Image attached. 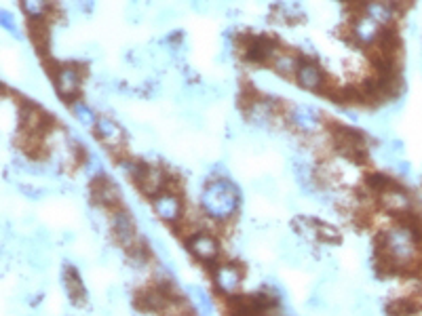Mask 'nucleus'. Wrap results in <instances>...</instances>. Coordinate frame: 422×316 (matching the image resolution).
I'll list each match as a JSON object with an SVG mask.
<instances>
[{"label": "nucleus", "instance_id": "obj_1", "mask_svg": "<svg viewBox=\"0 0 422 316\" xmlns=\"http://www.w3.org/2000/svg\"><path fill=\"white\" fill-rule=\"evenodd\" d=\"M201 213L214 224H228L237 218L241 206V190L228 177L207 179L201 198Z\"/></svg>", "mask_w": 422, "mask_h": 316}, {"label": "nucleus", "instance_id": "obj_2", "mask_svg": "<svg viewBox=\"0 0 422 316\" xmlns=\"http://www.w3.org/2000/svg\"><path fill=\"white\" fill-rule=\"evenodd\" d=\"M334 129L330 131L334 148L349 158L353 165H365L368 163V137L363 131L347 125H332Z\"/></svg>", "mask_w": 422, "mask_h": 316}, {"label": "nucleus", "instance_id": "obj_3", "mask_svg": "<svg viewBox=\"0 0 422 316\" xmlns=\"http://www.w3.org/2000/svg\"><path fill=\"white\" fill-rule=\"evenodd\" d=\"M49 74L53 78V86L57 95L66 101L72 103L78 99L82 82H85V66L78 61H66V63H55L49 68Z\"/></svg>", "mask_w": 422, "mask_h": 316}, {"label": "nucleus", "instance_id": "obj_4", "mask_svg": "<svg viewBox=\"0 0 422 316\" xmlns=\"http://www.w3.org/2000/svg\"><path fill=\"white\" fill-rule=\"evenodd\" d=\"M235 43L241 47L243 61L252 66H270V59L281 49L279 43L266 34H245L235 38Z\"/></svg>", "mask_w": 422, "mask_h": 316}, {"label": "nucleus", "instance_id": "obj_5", "mask_svg": "<svg viewBox=\"0 0 422 316\" xmlns=\"http://www.w3.org/2000/svg\"><path fill=\"white\" fill-rule=\"evenodd\" d=\"M285 121L291 125L300 135H319L326 127V119L319 108L308 103H293L285 110Z\"/></svg>", "mask_w": 422, "mask_h": 316}, {"label": "nucleus", "instance_id": "obj_6", "mask_svg": "<svg viewBox=\"0 0 422 316\" xmlns=\"http://www.w3.org/2000/svg\"><path fill=\"white\" fill-rule=\"evenodd\" d=\"M209 270H211V280H214V287L220 295L231 297L241 291L245 274L237 262H224V264L216 262Z\"/></svg>", "mask_w": 422, "mask_h": 316}, {"label": "nucleus", "instance_id": "obj_7", "mask_svg": "<svg viewBox=\"0 0 422 316\" xmlns=\"http://www.w3.org/2000/svg\"><path fill=\"white\" fill-rule=\"evenodd\" d=\"M150 204H152V213L165 224L175 226V224H180L184 220V200L171 188H167V190L159 192L157 196H152Z\"/></svg>", "mask_w": 422, "mask_h": 316}, {"label": "nucleus", "instance_id": "obj_8", "mask_svg": "<svg viewBox=\"0 0 422 316\" xmlns=\"http://www.w3.org/2000/svg\"><path fill=\"white\" fill-rule=\"evenodd\" d=\"M186 247H188V253H190L196 262H201L203 266H207V268L214 266V264L218 262L220 253H222L220 241H218L214 234L203 232V230L192 232V234L186 239Z\"/></svg>", "mask_w": 422, "mask_h": 316}, {"label": "nucleus", "instance_id": "obj_9", "mask_svg": "<svg viewBox=\"0 0 422 316\" xmlns=\"http://www.w3.org/2000/svg\"><path fill=\"white\" fill-rule=\"evenodd\" d=\"M298 86H302L304 91H310V93H323V89L328 86V76L323 72V68L319 66V61L312 59V57H306L302 55V61H300V68L296 72V78Z\"/></svg>", "mask_w": 422, "mask_h": 316}, {"label": "nucleus", "instance_id": "obj_10", "mask_svg": "<svg viewBox=\"0 0 422 316\" xmlns=\"http://www.w3.org/2000/svg\"><path fill=\"white\" fill-rule=\"evenodd\" d=\"M110 232L115 236V241L123 247V249H129L138 239V228H136V222L129 213V209L125 206H117L110 211Z\"/></svg>", "mask_w": 422, "mask_h": 316}, {"label": "nucleus", "instance_id": "obj_11", "mask_svg": "<svg viewBox=\"0 0 422 316\" xmlns=\"http://www.w3.org/2000/svg\"><path fill=\"white\" fill-rule=\"evenodd\" d=\"M91 200H93V204H97L99 209H106V211H112V209L121 206V202H123L119 186L106 175L91 179Z\"/></svg>", "mask_w": 422, "mask_h": 316}, {"label": "nucleus", "instance_id": "obj_12", "mask_svg": "<svg viewBox=\"0 0 422 316\" xmlns=\"http://www.w3.org/2000/svg\"><path fill=\"white\" fill-rule=\"evenodd\" d=\"M93 133L110 152H117V150L125 148V129L110 116L101 114L97 119L95 127H93Z\"/></svg>", "mask_w": 422, "mask_h": 316}, {"label": "nucleus", "instance_id": "obj_13", "mask_svg": "<svg viewBox=\"0 0 422 316\" xmlns=\"http://www.w3.org/2000/svg\"><path fill=\"white\" fill-rule=\"evenodd\" d=\"M380 32H382V26H378L374 20H370V17L363 15V13L355 15L353 22H351V26H349V36H351V40H353L355 45H359V47H365V49H370V47L376 45Z\"/></svg>", "mask_w": 422, "mask_h": 316}, {"label": "nucleus", "instance_id": "obj_14", "mask_svg": "<svg viewBox=\"0 0 422 316\" xmlns=\"http://www.w3.org/2000/svg\"><path fill=\"white\" fill-rule=\"evenodd\" d=\"M133 306L140 312H171V301L169 297L157 287H146L144 291H140L133 299Z\"/></svg>", "mask_w": 422, "mask_h": 316}, {"label": "nucleus", "instance_id": "obj_15", "mask_svg": "<svg viewBox=\"0 0 422 316\" xmlns=\"http://www.w3.org/2000/svg\"><path fill=\"white\" fill-rule=\"evenodd\" d=\"M61 285H64V289H66L70 301H72L76 308H80V306L87 303L89 293H87V289H85V285H82V280H80V272L76 270V266H72V264H66V266H64Z\"/></svg>", "mask_w": 422, "mask_h": 316}, {"label": "nucleus", "instance_id": "obj_16", "mask_svg": "<svg viewBox=\"0 0 422 316\" xmlns=\"http://www.w3.org/2000/svg\"><path fill=\"white\" fill-rule=\"evenodd\" d=\"M397 9L399 7H395L391 3H384V0H363V3H361V13L368 15L370 20H374L382 28H388V26L395 24Z\"/></svg>", "mask_w": 422, "mask_h": 316}, {"label": "nucleus", "instance_id": "obj_17", "mask_svg": "<svg viewBox=\"0 0 422 316\" xmlns=\"http://www.w3.org/2000/svg\"><path fill=\"white\" fill-rule=\"evenodd\" d=\"M300 61H302V53H293V51H287V49H279L275 53V57L270 59V70L281 76L283 80H293L296 78V72L300 68Z\"/></svg>", "mask_w": 422, "mask_h": 316}, {"label": "nucleus", "instance_id": "obj_18", "mask_svg": "<svg viewBox=\"0 0 422 316\" xmlns=\"http://www.w3.org/2000/svg\"><path fill=\"white\" fill-rule=\"evenodd\" d=\"M20 7L28 24L49 22L51 17V0H20Z\"/></svg>", "mask_w": 422, "mask_h": 316}, {"label": "nucleus", "instance_id": "obj_19", "mask_svg": "<svg viewBox=\"0 0 422 316\" xmlns=\"http://www.w3.org/2000/svg\"><path fill=\"white\" fill-rule=\"evenodd\" d=\"M70 110H72V116L85 127V129H93L95 127V123H97V112L91 108L89 103H85V101H80V99H74L72 103H70Z\"/></svg>", "mask_w": 422, "mask_h": 316}, {"label": "nucleus", "instance_id": "obj_20", "mask_svg": "<svg viewBox=\"0 0 422 316\" xmlns=\"http://www.w3.org/2000/svg\"><path fill=\"white\" fill-rule=\"evenodd\" d=\"M188 299L192 301V306L196 308V312H203V314H209L211 310H214V299H211V295L198 287V285H190L188 287Z\"/></svg>", "mask_w": 422, "mask_h": 316}, {"label": "nucleus", "instance_id": "obj_21", "mask_svg": "<svg viewBox=\"0 0 422 316\" xmlns=\"http://www.w3.org/2000/svg\"><path fill=\"white\" fill-rule=\"evenodd\" d=\"M363 183H365V188H368L372 194H376V196H378V194H382L384 190H388V188L395 183V179H391L388 175H384V173H378V171H376V173H370V175L363 179Z\"/></svg>", "mask_w": 422, "mask_h": 316}, {"label": "nucleus", "instance_id": "obj_22", "mask_svg": "<svg viewBox=\"0 0 422 316\" xmlns=\"http://www.w3.org/2000/svg\"><path fill=\"white\" fill-rule=\"evenodd\" d=\"M314 239L319 243H340V232L330 224L314 220Z\"/></svg>", "mask_w": 422, "mask_h": 316}, {"label": "nucleus", "instance_id": "obj_23", "mask_svg": "<svg viewBox=\"0 0 422 316\" xmlns=\"http://www.w3.org/2000/svg\"><path fill=\"white\" fill-rule=\"evenodd\" d=\"M0 26H3V30L9 32L15 40H24V32L20 30V26L15 22V15L9 9H0Z\"/></svg>", "mask_w": 422, "mask_h": 316}, {"label": "nucleus", "instance_id": "obj_24", "mask_svg": "<svg viewBox=\"0 0 422 316\" xmlns=\"http://www.w3.org/2000/svg\"><path fill=\"white\" fill-rule=\"evenodd\" d=\"M180 17V13L175 11V9H171V7H167V9H161L159 13H157V17H154V24H161V26H165V24H171L173 20H177Z\"/></svg>", "mask_w": 422, "mask_h": 316}, {"label": "nucleus", "instance_id": "obj_25", "mask_svg": "<svg viewBox=\"0 0 422 316\" xmlns=\"http://www.w3.org/2000/svg\"><path fill=\"white\" fill-rule=\"evenodd\" d=\"M384 3H391V5H395V7H401L405 0H384Z\"/></svg>", "mask_w": 422, "mask_h": 316}]
</instances>
